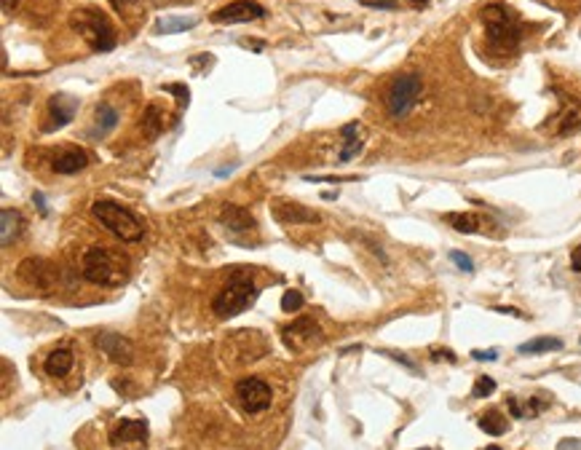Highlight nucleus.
Wrapping results in <instances>:
<instances>
[{"label":"nucleus","instance_id":"nucleus-1","mask_svg":"<svg viewBox=\"0 0 581 450\" xmlns=\"http://www.w3.org/2000/svg\"><path fill=\"white\" fill-rule=\"evenodd\" d=\"M257 292L260 290L255 287L252 271L244 268V266H236L231 271V276H228L225 287L212 300V311L220 319H233V317H239L242 311H246L257 300Z\"/></svg>","mask_w":581,"mask_h":450},{"label":"nucleus","instance_id":"nucleus-2","mask_svg":"<svg viewBox=\"0 0 581 450\" xmlns=\"http://www.w3.org/2000/svg\"><path fill=\"white\" fill-rule=\"evenodd\" d=\"M81 274L86 281L99 284V287H118L129 276V260L121 252L94 244V247L86 250L83 260H81Z\"/></svg>","mask_w":581,"mask_h":450},{"label":"nucleus","instance_id":"nucleus-3","mask_svg":"<svg viewBox=\"0 0 581 450\" xmlns=\"http://www.w3.org/2000/svg\"><path fill=\"white\" fill-rule=\"evenodd\" d=\"M92 215L97 217L99 225H102L105 231H110L116 239H121V242H126V244L140 242V239H142V233H145V228H142V223H140V217H137L131 209L121 206L118 201H107V199L94 201V204H92Z\"/></svg>","mask_w":581,"mask_h":450},{"label":"nucleus","instance_id":"nucleus-4","mask_svg":"<svg viewBox=\"0 0 581 450\" xmlns=\"http://www.w3.org/2000/svg\"><path fill=\"white\" fill-rule=\"evenodd\" d=\"M483 22H485V32H487V41H490L493 49L511 51L517 49V43L522 41V27L517 22L514 11L507 8V6H501V3L485 6Z\"/></svg>","mask_w":581,"mask_h":450},{"label":"nucleus","instance_id":"nucleus-5","mask_svg":"<svg viewBox=\"0 0 581 450\" xmlns=\"http://www.w3.org/2000/svg\"><path fill=\"white\" fill-rule=\"evenodd\" d=\"M70 25L92 43L94 51H110L118 43L116 27L110 25V19L99 8H78L70 19Z\"/></svg>","mask_w":581,"mask_h":450},{"label":"nucleus","instance_id":"nucleus-6","mask_svg":"<svg viewBox=\"0 0 581 450\" xmlns=\"http://www.w3.org/2000/svg\"><path fill=\"white\" fill-rule=\"evenodd\" d=\"M423 92V81L418 73H405V75H397L388 86V94H386V107H388V116L391 118H405L415 107V102L421 97Z\"/></svg>","mask_w":581,"mask_h":450},{"label":"nucleus","instance_id":"nucleus-7","mask_svg":"<svg viewBox=\"0 0 581 450\" xmlns=\"http://www.w3.org/2000/svg\"><path fill=\"white\" fill-rule=\"evenodd\" d=\"M233 394H236V402L242 405V410L244 413H249V416H255V413H266L268 407H271V402H273V392H271V386H268L263 378H255V375L242 378V381L236 383Z\"/></svg>","mask_w":581,"mask_h":450},{"label":"nucleus","instance_id":"nucleus-8","mask_svg":"<svg viewBox=\"0 0 581 450\" xmlns=\"http://www.w3.org/2000/svg\"><path fill=\"white\" fill-rule=\"evenodd\" d=\"M282 341L290 351H306L311 346H319L324 341V335H321V327L316 325L314 319L303 317V319H295L292 325L282 330Z\"/></svg>","mask_w":581,"mask_h":450},{"label":"nucleus","instance_id":"nucleus-9","mask_svg":"<svg viewBox=\"0 0 581 450\" xmlns=\"http://www.w3.org/2000/svg\"><path fill=\"white\" fill-rule=\"evenodd\" d=\"M263 17H266V8L257 0H233L212 14V22L215 25H242V22L263 19Z\"/></svg>","mask_w":581,"mask_h":450},{"label":"nucleus","instance_id":"nucleus-10","mask_svg":"<svg viewBox=\"0 0 581 450\" xmlns=\"http://www.w3.org/2000/svg\"><path fill=\"white\" fill-rule=\"evenodd\" d=\"M271 215L273 220L282 225H314L321 220V215L316 209H308L297 201H284V199H276L271 201Z\"/></svg>","mask_w":581,"mask_h":450},{"label":"nucleus","instance_id":"nucleus-11","mask_svg":"<svg viewBox=\"0 0 581 450\" xmlns=\"http://www.w3.org/2000/svg\"><path fill=\"white\" fill-rule=\"evenodd\" d=\"M19 276L22 281L35 287V290H43V292H51L54 284H56V271L49 260L43 257H27L19 263Z\"/></svg>","mask_w":581,"mask_h":450},{"label":"nucleus","instance_id":"nucleus-12","mask_svg":"<svg viewBox=\"0 0 581 450\" xmlns=\"http://www.w3.org/2000/svg\"><path fill=\"white\" fill-rule=\"evenodd\" d=\"M97 346L102 354H107L110 362L116 365H131L134 362V346L129 338H123L121 332H99L97 335Z\"/></svg>","mask_w":581,"mask_h":450},{"label":"nucleus","instance_id":"nucleus-13","mask_svg":"<svg viewBox=\"0 0 581 450\" xmlns=\"http://www.w3.org/2000/svg\"><path fill=\"white\" fill-rule=\"evenodd\" d=\"M81 102L78 97H70V94H54L49 100V124H46V131H56V129H65L75 118Z\"/></svg>","mask_w":581,"mask_h":450},{"label":"nucleus","instance_id":"nucleus-14","mask_svg":"<svg viewBox=\"0 0 581 450\" xmlns=\"http://www.w3.org/2000/svg\"><path fill=\"white\" fill-rule=\"evenodd\" d=\"M220 225H225L231 233H249V231L257 228L255 215L249 209L239 206V204H225L220 209Z\"/></svg>","mask_w":581,"mask_h":450},{"label":"nucleus","instance_id":"nucleus-15","mask_svg":"<svg viewBox=\"0 0 581 450\" xmlns=\"http://www.w3.org/2000/svg\"><path fill=\"white\" fill-rule=\"evenodd\" d=\"M86 167H89V153L81 148H62L56 150L54 158H51V169L56 175H75V172H81Z\"/></svg>","mask_w":581,"mask_h":450},{"label":"nucleus","instance_id":"nucleus-16","mask_svg":"<svg viewBox=\"0 0 581 450\" xmlns=\"http://www.w3.org/2000/svg\"><path fill=\"white\" fill-rule=\"evenodd\" d=\"M340 137H343V150L338 153V161L340 164H348L354 156H359L364 148V129L362 124L351 121L340 129Z\"/></svg>","mask_w":581,"mask_h":450},{"label":"nucleus","instance_id":"nucleus-17","mask_svg":"<svg viewBox=\"0 0 581 450\" xmlns=\"http://www.w3.org/2000/svg\"><path fill=\"white\" fill-rule=\"evenodd\" d=\"M147 424L140 418H123L121 424L113 429L110 445H126V442H145Z\"/></svg>","mask_w":581,"mask_h":450},{"label":"nucleus","instance_id":"nucleus-18","mask_svg":"<svg viewBox=\"0 0 581 450\" xmlns=\"http://www.w3.org/2000/svg\"><path fill=\"white\" fill-rule=\"evenodd\" d=\"M22 225H25L22 215H19L17 209H8V206H6V209L0 212V244H3V247H11V244L19 239Z\"/></svg>","mask_w":581,"mask_h":450},{"label":"nucleus","instance_id":"nucleus-19","mask_svg":"<svg viewBox=\"0 0 581 450\" xmlns=\"http://www.w3.org/2000/svg\"><path fill=\"white\" fill-rule=\"evenodd\" d=\"M445 223L450 225L453 231H458V233H483L487 220L480 217V215H474V212H447Z\"/></svg>","mask_w":581,"mask_h":450},{"label":"nucleus","instance_id":"nucleus-20","mask_svg":"<svg viewBox=\"0 0 581 450\" xmlns=\"http://www.w3.org/2000/svg\"><path fill=\"white\" fill-rule=\"evenodd\" d=\"M73 351L70 349H54L46 356V362H43V367H46V375H51V378H65V375L73 370Z\"/></svg>","mask_w":581,"mask_h":450},{"label":"nucleus","instance_id":"nucleus-21","mask_svg":"<svg viewBox=\"0 0 581 450\" xmlns=\"http://www.w3.org/2000/svg\"><path fill=\"white\" fill-rule=\"evenodd\" d=\"M118 110L113 107V105H107V102H99L97 110H94V129H92V134H99V137H105V134H110L116 126H118Z\"/></svg>","mask_w":581,"mask_h":450},{"label":"nucleus","instance_id":"nucleus-22","mask_svg":"<svg viewBox=\"0 0 581 450\" xmlns=\"http://www.w3.org/2000/svg\"><path fill=\"white\" fill-rule=\"evenodd\" d=\"M198 25L196 17H161L156 22V35H174V32H185V30H193Z\"/></svg>","mask_w":581,"mask_h":450},{"label":"nucleus","instance_id":"nucleus-23","mask_svg":"<svg viewBox=\"0 0 581 450\" xmlns=\"http://www.w3.org/2000/svg\"><path fill=\"white\" fill-rule=\"evenodd\" d=\"M142 131H145L150 140H156L164 131V110L158 105H147L145 107V113H142Z\"/></svg>","mask_w":581,"mask_h":450},{"label":"nucleus","instance_id":"nucleus-24","mask_svg":"<svg viewBox=\"0 0 581 450\" xmlns=\"http://www.w3.org/2000/svg\"><path fill=\"white\" fill-rule=\"evenodd\" d=\"M477 424H480V429H483L485 434H490V437H501V434H507V429H509V421L498 413V410L483 413Z\"/></svg>","mask_w":581,"mask_h":450},{"label":"nucleus","instance_id":"nucleus-25","mask_svg":"<svg viewBox=\"0 0 581 450\" xmlns=\"http://www.w3.org/2000/svg\"><path fill=\"white\" fill-rule=\"evenodd\" d=\"M562 349V341L560 338H533L528 343L520 346V354H544V351H560Z\"/></svg>","mask_w":581,"mask_h":450},{"label":"nucleus","instance_id":"nucleus-26","mask_svg":"<svg viewBox=\"0 0 581 450\" xmlns=\"http://www.w3.org/2000/svg\"><path fill=\"white\" fill-rule=\"evenodd\" d=\"M496 392V381L490 378V375H480L477 381H474V386H472V397L474 400H485V397H490Z\"/></svg>","mask_w":581,"mask_h":450},{"label":"nucleus","instance_id":"nucleus-27","mask_svg":"<svg viewBox=\"0 0 581 450\" xmlns=\"http://www.w3.org/2000/svg\"><path fill=\"white\" fill-rule=\"evenodd\" d=\"M303 303H306V298H303V292H300V290H287V292L282 295V311H287V314L300 311V308H303Z\"/></svg>","mask_w":581,"mask_h":450},{"label":"nucleus","instance_id":"nucleus-28","mask_svg":"<svg viewBox=\"0 0 581 450\" xmlns=\"http://www.w3.org/2000/svg\"><path fill=\"white\" fill-rule=\"evenodd\" d=\"M164 92H171V94H177V105L180 107H188V102H191V92H188V86H182V83H169V86H161Z\"/></svg>","mask_w":581,"mask_h":450},{"label":"nucleus","instance_id":"nucleus-29","mask_svg":"<svg viewBox=\"0 0 581 450\" xmlns=\"http://www.w3.org/2000/svg\"><path fill=\"white\" fill-rule=\"evenodd\" d=\"M450 260L458 266L463 274H472V271H474V263H472V257H469V255H463V252L453 250V252H450Z\"/></svg>","mask_w":581,"mask_h":450},{"label":"nucleus","instance_id":"nucleus-30","mask_svg":"<svg viewBox=\"0 0 581 450\" xmlns=\"http://www.w3.org/2000/svg\"><path fill=\"white\" fill-rule=\"evenodd\" d=\"M367 8H378V11H394L399 6V0H359Z\"/></svg>","mask_w":581,"mask_h":450},{"label":"nucleus","instance_id":"nucleus-31","mask_svg":"<svg viewBox=\"0 0 581 450\" xmlns=\"http://www.w3.org/2000/svg\"><path fill=\"white\" fill-rule=\"evenodd\" d=\"M472 356H474L477 362H496V359H498V351L496 349H487V351L477 349V351H472Z\"/></svg>","mask_w":581,"mask_h":450},{"label":"nucleus","instance_id":"nucleus-32","mask_svg":"<svg viewBox=\"0 0 581 450\" xmlns=\"http://www.w3.org/2000/svg\"><path fill=\"white\" fill-rule=\"evenodd\" d=\"M507 405H509V410H511V416H514V418H525V407L517 402V397H509Z\"/></svg>","mask_w":581,"mask_h":450},{"label":"nucleus","instance_id":"nucleus-33","mask_svg":"<svg viewBox=\"0 0 581 450\" xmlns=\"http://www.w3.org/2000/svg\"><path fill=\"white\" fill-rule=\"evenodd\" d=\"M557 450H581V440H576V437L560 440V442H557Z\"/></svg>","mask_w":581,"mask_h":450},{"label":"nucleus","instance_id":"nucleus-34","mask_svg":"<svg viewBox=\"0 0 581 450\" xmlns=\"http://www.w3.org/2000/svg\"><path fill=\"white\" fill-rule=\"evenodd\" d=\"M432 359L434 362H439V359H447V362H456V354L450 349H436L434 354H432Z\"/></svg>","mask_w":581,"mask_h":450},{"label":"nucleus","instance_id":"nucleus-35","mask_svg":"<svg viewBox=\"0 0 581 450\" xmlns=\"http://www.w3.org/2000/svg\"><path fill=\"white\" fill-rule=\"evenodd\" d=\"M493 311H498V314H509V317H520V319H525V314H522V311H517V308H511V306H496Z\"/></svg>","mask_w":581,"mask_h":450},{"label":"nucleus","instance_id":"nucleus-36","mask_svg":"<svg viewBox=\"0 0 581 450\" xmlns=\"http://www.w3.org/2000/svg\"><path fill=\"white\" fill-rule=\"evenodd\" d=\"M571 266H573L576 274H581V244L573 250V255H571Z\"/></svg>","mask_w":581,"mask_h":450},{"label":"nucleus","instance_id":"nucleus-37","mask_svg":"<svg viewBox=\"0 0 581 450\" xmlns=\"http://www.w3.org/2000/svg\"><path fill=\"white\" fill-rule=\"evenodd\" d=\"M134 3H140V0H110V6H113L116 11H126V8L134 6Z\"/></svg>","mask_w":581,"mask_h":450},{"label":"nucleus","instance_id":"nucleus-38","mask_svg":"<svg viewBox=\"0 0 581 450\" xmlns=\"http://www.w3.org/2000/svg\"><path fill=\"white\" fill-rule=\"evenodd\" d=\"M242 46H244V49H255V51L266 49V43H263V41H246V38L242 41Z\"/></svg>","mask_w":581,"mask_h":450},{"label":"nucleus","instance_id":"nucleus-39","mask_svg":"<svg viewBox=\"0 0 581 450\" xmlns=\"http://www.w3.org/2000/svg\"><path fill=\"white\" fill-rule=\"evenodd\" d=\"M17 3H19V0H3V14H11V11L17 8Z\"/></svg>","mask_w":581,"mask_h":450},{"label":"nucleus","instance_id":"nucleus-40","mask_svg":"<svg viewBox=\"0 0 581 450\" xmlns=\"http://www.w3.org/2000/svg\"><path fill=\"white\" fill-rule=\"evenodd\" d=\"M32 199H35V204L41 206V212H43V215H49V209H46V204H43V196H41V193H35Z\"/></svg>","mask_w":581,"mask_h":450},{"label":"nucleus","instance_id":"nucleus-41","mask_svg":"<svg viewBox=\"0 0 581 450\" xmlns=\"http://www.w3.org/2000/svg\"><path fill=\"white\" fill-rule=\"evenodd\" d=\"M410 6H415V8H423V6H429V0H408Z\"/></svg>","mask_w":581,"mask_h":450},{"label":"nucleus","instance_id":"nucleus-42","mask_svg":"<svg viewBox=\"0 0 581 450\" xmlns=\"http://www.w3.org/2000/svg\"><path fill=\"white\" fill-rule=\"evenodd\" d=\"M485 450H501L498 445H490V448H485Z\"/></svg>","mask_w":581,"mask_h":450},{"label":"nucleus","instance_id":"nucleus-43","mask_svg":"<svg viewBox=\"0 0 581 450\" xmlns=\"http://www.w3.org/2000/svg\"><path fill=\"white\" fill-rule=\"evenodd\" d=\"M421 450H429V448H421Z\"/></svg>","mask_w":581,"mask_h":450}]
</instances>
